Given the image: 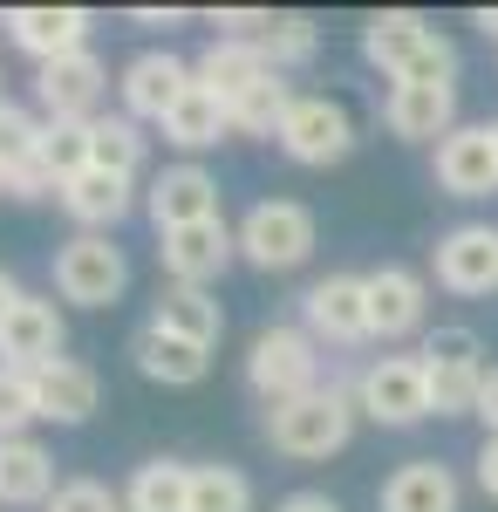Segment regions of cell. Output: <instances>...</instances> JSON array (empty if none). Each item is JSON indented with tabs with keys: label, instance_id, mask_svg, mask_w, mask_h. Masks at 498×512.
Segmentation results:
<instances>
[{
	"label": "cell",
	"instance_id": "obj_1",
	"mask_svg": "<svg viewBox=\"0 0 498 512\" xmlns=\"http://www.w3.org/2000/svg\"><path fill=\"white\" fill-rule=\"evenodd\" d=\"M362 55H369V69L389 76V89L396 82H451L458 76V48L437 35L423 14H410V7L369 14L362 21Z\"/></svg>",
	"mask_w": 498,
	"mask_h": 512
},
{
	"label": "cell",
	"instance_id": "obj_2",
	"mask_svg": "<svg viewBox=\"0 0 498 512\" xmlns=\"http://www.w3.org/2000/svg\"><path fill=\"white\" fill-rule=\"evenodd\" d=\"M355 390H342V383H321V390L294 396V403H273L267 410V444L280 451V458H301V465H314V458H335L348 437H355Z\"/></svg>",
	"mask_w": 498,
	"mask_h": 512
},
{
	"label": "cell",
	"instance_id": "obj_3",
	"mask_svg": "<svg viewBox=\"0 0 498 512\" xmlns=\"http://www.w3.org/2000/svg\"><path fill=\"white\" fill-rule=\"evenodd\" d=\"M246 383H253V396H267V410L321 390V342L307 328H287V321L260 328L246 349Z\"/></svg>",
	"mask_w": 498,
	"mask_h": 512
},
{
	"label": "cell",
	"instance_id": "obj_4",
	"mask_svg": "<svg viewBox=\"0 0 498 512\" xmlns=\"http://www.w3.org/2000/svg\"><path fill=\"white\" fill-rule=\"evenodd\" d=\"M423 376H430V417H478V390L492 376L478 328H437L423 342Z\"/></svg>",
	"mask_w": 498,
	"mask_h": 512
},
{
	"label": "cell",
	"instance_id": "obj_5",
	"mask_svg": "<svg viewBox=\"0 0 498 512\" xmlns=\"http://www.w3.org/2000/svg\"><path fill=\"white\" fill-rule=\"evenodd\" d=\"M314 253V212L294 198H260L246 219H239V260L260 267V274H287Z\"/></svg>",
	"mask_w": 498,
	"mask_h": 512
},
{
	"label": "cell",
	"instance_id": "obj_6",
	"mask_svg": "<svg viewBox=\"0 0 498 512\" xmlns=\"http://www.w3.org/2000/svg\"><path fill=\"white\" fill-rule=\"evenodd\" d=\"M355 410L376 417L389 431H410L430 417V376H423V355H376L355 383Z\"/></svg>",
	"mask_w": 498,
	"mask_h": 512
},
{
	"label": "cell",
	"instance_id": "obj_7",
	"mask_svg": "<svg viewBox=\"0 0 498 512\" xmlns=\"http://www.w3.org/2000/svg\"><path fill=\"white\" fill-rule=\"evenodd\" d=\"M301 328L314 342H335V349H355V342H376L369 335V274H328L301 294Z\"/></svg>",
	"mask_w": 498,
	"mask_h": 512
},
{
	"label": "cell",
	"instance_id": "obj_8",
	"mask_svg": "<svg viewBox=\"0 0 498 512\" xmlns=\"http://www.w3.org/2000/svg\"><path fill=\"white\" fill-rule=\"evenodd\" d=\"M55 287H62V301L110 308L116 294L130 287V260H123V246H110L103 233H76L55 253Z\"/></svg>",
	"mask_w": 498,
	"mask_h": 512
},
{
	"label": "cell",
	"instance_id": "obj_9",
	"mask_svg": "<svg viewBox=\"0 0 498 512\" xmlns=\"http://www.w3.org/2000/svg\"><path fill=\"white\" fill-rule=\"evenodd\" d=\"M280 151L294 164H342L355 151V117H348L342 103H328V96H294V110L280 123Z\"/></svg>",
	"mask_w": 498,
	"mask_h": 512
},
{
	"label": "cell",
	"instance_id": "obj_10",
	"mask_svg": "<svg viewBox=\"0 0 498 512\" xmlns=\"http://www.w3.org/2000/svg\"><path fill=\"white\" fill-rule=\"evenodd\" d=\"M157 260H164V280H178V287H212L239 260V233L226 219H205V226H185V233H157Z\"/></svg>",
	"mask_w": 498,
	"mask_h": 512
},
{
	"label": "cell",
	"instance_id": "obj_11",
	"mask_svg": "<svg viewBox=\"0 0 498 512\" xmlns=\"http://www.w3.org/2000/svg\"><path fill=\"white\" fill-rule=\"evenodd\" d=\"M103 89H110V69H103L96 48H76V55L48 62L35 76V96L48 110V123H96V96Z\"/></svg>",
	"mask_w": 498,
	"mask_h": 512
},
{
	"label": "cell",
	"instance_id": "obj_12",
	"mask_svg": "<svg viewBox=\"0 0 498 512\" xmlns=\"http://www.w3.org/2000/svg\"><path fill=\"white\" fill-rule=\"evenodd\" d=\"M0 28H7V41H14L21 55H35L41 69H48V62H62V55L89 48L96 14H89V7H7Z\"/></svg>",
	"mask_w": 498,
	"mask_h": 512
},
{
	"label": "cell",
	"instance_id": "obj_13",
	"mask_svg": "<svg viewBox=\"0 0 498 512\" xmlns=\"http://www.w3.org/2000/svg\"><path fill=\"white\" fill-rule=\"evenodd\" d=\"M437 287H451L464 301L498 294V226L471 219V226H451L437 239Z\"/></svg>",
	"mask_w": 498,
	"mask_h": 512
},
{
	"label": "cell",
	"instance_id": "obj_14",
	"mask_svg": "<svg viewBox=\"0 0 498 512\" xmlns=\"http://www.w3.org/2000/svg\"><path fill=\"white\" fill-rule=\"evenodd\" d=\"M192 76H198V69H192V62H178L171 48H144V55H130V62H123V82H116V89H123V117H130V123H137V117L164 123V117H171V103L192 89Z\"/></svg>",
	"mask_w": 498,
	"mask_h": 512
},
{
	"label": "cell",
	"instance_id": "obj_15",
	"mask_svg": "<svg viewBox=\"0 0 498 512\" xmlns=\"http://www.w3.org/2000/svg\"><path fill=\"white\" fill-rule=\"evenodd\" d=\"M383 123L403 144H444L458 130V89L451 82H396L383 103Z\"/></svg>",
	"mask_w": 498,
	"mask_h": 512
},
{
	"label": "cell",
	"instance_id": "obj_16",
	"mask_svg": "<svg viewBox=\"0 0 498 512\" xmlns=\"http://www.w3.org/2000/svg\"><path fill=\"white\" fill-rule=\"evenodd\" d=\"M437 185L451 198H492L498 192V144L492 123H458L437 144Z\"/></svg>",
	"mask_w": 498,
	"mask_h": 512
},
{
	"label": "cell",
	"instance_id": "obj_17",
	"mask_svg": "<svg viewBox=\"0 0 498 512\" xmlns=\"http://www.w3.org/2000/svg\"><path fill=\"white\" fill-rule=\"evenodd\" d=\"M219 219V178L205 164H171L151 178V226L157 233H185V226H205Z\"/></svg>",
	"mask_w": 498,
	"mask_h": 512
},
{
	"label": "cell",
	"instance_id": "obj_18",
	"mask_svg": "<svg viewBox=\"0 0 498 512\" xmlns=\"http://www.w3.org/2000/svg\"><path fill=\"white\" fill-rule=\"evenodd\" d=\"M0 362L7 369H48V362H62V315H55V301H41V294H21L7 321H0Z\"/></svg>",
	"mask_w": 498,
	"mask_h": 512
},
{
	"label": "cell",
	"instance_id": "obj_19",
	"mask_svg": "<svg viewBox=\"0 0 498 512\" xmlns=\"http://www.w3.org/2000/svg\"><path fill=\"white\" fill-rule=\"evenodd\" d=\"M423 308H430L423 274H410V267H376V274H369V335H376V342L417 335Z\"/></svg>",
	"mask_w": 498,
	"mask_h": 512
},
{
	"label": "cell",
	"instance_id": "obj_20",
	"mask_svg": "<svg viewBox=\"0 0 498 512\" xmlns=\"http://www.w3.org/2000/svg\"><path fill=\"white\" fill-rule=\"evenodd\" d=\"M96 403H103V383H96L89 362H69V355H62V362L35 369V410L48 424H89Z\"/></svg>",
	"mask_w": 498,
	"mask_h": 512
},
{
	"label": "cell",
	"instance_id": "obj_21",
	"mask_svg": "<svg viewBox=\"0 0 498 512\" xmlns=\"http://www.w3.org/2000/svg\"><path fill=\"white\" fill-rule=\"evenodd\" d=\"M376 506L383 512H458V478H451V465H437V458H410V465H396L383 478Z\"/></svg>",
	"mask_w": 498,
	"mask_h": 512
},
{
	"label": "cell",
	"instance_id": "obj_22",
	"mask_svg": "<svg viewBox=\"0 0 498 512\" xmlns=\"http://www.w3.org/2000/svg\"><path fill=\"white\" fill-rule=\"evenodd\" d=\"M130 355H137V369H144L151 383H164V390H192V383H205V369H212V349H198V342L157 328V321L130 342Z\"/></svg>",
	"mask_w": 498,
	"mask_h": 512
},
{
	"label": "cell",
	"instance_id": "obj_23",
	"mask_svg": "<svg viewBox=\"0 0 498 512\" xmlns=\"http://www.w3.org/2000/svg\"><path fill=\"white\" fill-rule=\"evenodd\" d=\"M267 76H280V69L260 55V41H226V35H219L205 55H198V82H205V89H212L226 110L246 96V89H260Z\"/></svg>",
	"mask_w": 498,
	"mask_h": 512
},
{
	"label": "cell",
	"instance_id": "obj_24",
	"mask_svg": "<svg viewBox=\"0 0 498 512\" xmlns=\"http://www.w3.org/2000/svg\"><path fill=\"white\" fill-rule=\"evenodd\" d=\"M62 485H55V458L41 451L35 437H7L0 444V512L7 506H48Z\"/></svg>",
	"mask_w": 498,
	"mask_h": 512
},
{
	"label": "cell",
	"instance_id": "obj_25",
	"mask_svg": "<svg viewBox=\"0 0 498 512\" xmlns=\"http://www.w3.org/2000/svg\"><path fill=\"white\" fill-rule=\"evenodd\" d=\"M157 130H164V144H178V151H212L219 137H232V117H226V103L192 76V89L171 103V117L157 123Z\"/></svg>",
	"mask_w": 498,
	"mask_h": 512
},
{
	"label": "cell",
	"instance_id": "obj_26",
	"mask_svg": "<svg viewBox=\"0 0 498 512\" xmlns=\"http://www.w3.org/2000/svg\"><path fill=\"white\" fill-rule=\"evenodd\" d=\"M157 328H171V335H185L198 349H212L219 335H226V315H219V301L205 294V287H178V280H164L157 287Z\"/></svg>",
	"mask_w": 498,
	"mask_h": 512
},
{
	"label": "cell",
	"instance_id": "obj_27",
	"mask_svg": "<svg viewBox=\"0 0 498 512\" xmlns=\"http://www.w3.org/2000/svg\"><path fill=\"white\" fill-rule=\"evenodd\" d=\"M62 212L76 219L82 233H103L130 212V178H110V171H82L62 185Z\"/></svg>",
	"mask_w": 498,
	"mask_h": 512
},
{
	"label": "cell",
	"instance_id": "obj_28",
	"mask_svg": "<svg viewBox=\"0 0 498 512\" xmlns=\"http://www.w3.org/2000/svg\"><path fill=\"white\" fill-rule=\"evenodd\" d=\"M123 512H192V465L178 458H151L123 485Z\"/></svg>",
	"mask_w": 498,
	"mask_h": 512
},
{
	"label": "cell",
	"instance_id": "obj_29",
	"mask_svg": "<svg viewBox=\"0 0 498 512\" xmlns=\"http://www.w3.org/2000/svg\"><path fill=\"white\" fill-rule=\"evenodd\" d=\"M89 171H110V178H137L144 171V137L130 117H96L89 123Z\"/></svg>",
	"mask_w": 498,
	"mask_h": 512
},
{
	"label": "cell",
	"instance_id": "obj_30",
	"mask_svg": "<svg viewBox=\"0 0 498 512\" xmlns=\"http://www.w3.org/2000/svg\"><path fill=\"white\" fill-rule=\"evenodd\" d=\"M287 110H294V89H287L280 76H267L260 89H246L226 117H232V137H280Z\"/></svg>",
	"mask_w": 498,
	"mask_h": 512
},
{
	"label": "cell",
	"instance_id": "obj_31",
	"mask_svg": "<svg viewBox=\"0 0 498 512\" xmlns=\"http://www.w3.org/2000/svg\"><path fill=\"white\" fill-rule=\"evenodd\" d=\"M314 48H321L314 14H273L267 35H260V55H267L273 69H301V62H314Z\"/></svg>",
	"mask_w": 498,
	"mask_h": 512
},
{
	"label": "cell",
	"instance_id": "obj_32",
	"mask_svg": "<svg viewBox=\"0 0 498 512\" xmlns=\"http://www.w3.org/2000/svg\"><path fill=\"white\" fill-rule=\"evenodd\" d=\"M192 512H253V478L232 465H192Z\"/></svg>",
	"mask_w": 498,
	"mask_h": 512
},
{
	"label": "cell",
	"instance_id": "obj_33",
	"mask_svg": "<svg viewBox=\"0 0 498 512\" xmlns=\"http://www.w3.org/2000/svg\"><path fill=\"white\" fill-rule=\"evenodd\" d=\"M41 164L69 185L89 171V123H41Z\"/></svg>",
	"mask_w": 498,
	"mask_h": 512
},
{
	"label": "cell",
	"instance_id": "obj_34",
	"mask_svg": "<svg viewBox=\"0 0 498 512\" xmlns=\"http://www.w3.org/2000/svg\"><path fill=\"white\" fill-rule=\"evenodd\" d=\"M35 417H41V410H35V376L0 362V444H7V437H28Z\"/></svg>",
	"mask_w": 498,
	"mask_h": 512
},
{
	"label": "cell",
	"instance_id": "obj_35",
	"mask_svg": "<svg viewBox=\"0 0 498 512\" xmlns=\"http://www.w3.org/2000/svg\"><path fill=\"white\" fill-rule=\"evenodd\" d=\"M41 151V123L21 110V103H0V171Z\"/></svg>",
	"mask_w": 498,
	"mask_h": 512
},
{
	"label": "cell",
	"instance_id": "obj_36",
	"mask_svg": "<svg viewBox=\"0 0 498 512\" xmlns=\"http://www.w3.org/2000/svg\"><path fill=\"white\" fill-rule=\"evenodd\" d=\"M0 192H14V198H62V178L41 164V151L35 158H21V164H7L0 171Z\"/></svg>",
	"mask_w": 498,
	"mask_h": 512
},
{
	"label": "cell",
	"instance_id": "obj_37",
	"mask_svg": "<svg viewBox=\"0 0 498 512\" xmlns=\"http://www.w3.org/2000/svg\"><path fill=\"white\" fill-rule=\"evenodd\" d=\"M48 512H123V499H116L110 485H96V478H69V485L48 499Z\"/></svg>",
	"mask_w": 498,
	"mask_h": 512
},
{
	"label": "cell",
	"instance_id": "obj_38",
	"mask_svg": "<svg viewBox=\"0 0 498 512\" xmlns=\"http://www.w3.org/2000/svg\"><path fill=\"white\" fill-rule=\"evenodd\" d=\"M478 492L498 506V437H485V444H478Z\"/></svg>",
	"mask_w": 498,
	"mask_h": 512
},
{
	"label": "cell",
	"instance_id": "obj_39",
	"mask_svg": "<svg viewBox=\"0 0 498 512\" xmlns=\"http://www.w3.org/2000/svg\"><path fill=\"white\" fill-rule=\"evenodd\" d=\"M478 424H485V437H498V362L485 376V390H478Z\"/></svg>",
	"mask_w": 498,
	"mask_h": 512
},
{
	"label": "cell",
	"instance_id": "obj_40",
	"mask_svg": "<svg viewBox=\"0 0 498 512\" xmlns=\"http://www.w3.org/2000/svg\"><path fill=\"white\" fill-rule=\"evenodd\" d=\"M273 512H342V499H328V492H294V499H280Z\"/></svg>",
	"mask_w": 498,
	"mask_h": 512
},
{
	"label": "cell",
	"instance_id": "obj_41",
	"mask_svg": "<svg viewBox=\"0 0 498 512\" xmlns=\"http://www.w3.org/2000/svg\"><path fill=\"white\" fill-rule=\"evenodd\" d=\"M14 301H21V280L0 267V321H7V308H14Z\"/></svg>",
	"mask_w": 498,
	"mask_h": 512
},
{
	"label": "cell",
	"instance_id": "obj_42",
	"mask_svg": "<svg viewBox=\"0 0 498 512\" xmlns=\"http://www.w3.org/2000/svg\"><path fill=\"white\" fill-rule=\"evenodd\" d=\"M137 21H144V28H171V21H178V7H164V14H157V7H137Z\"/></svg>",
	"mask_w": 498,
	"mask_h": 512
},
{
	"label": "cell",
	"instance_id": "obj_43",
	"mask_svg": "<svg viewBox=\"0 0 498 512\" xmlns=\"http://www.w3.org/2000/svg\"><path fill=\"white\" fill-rule=\"evenodd\" d=\"M471 28H485V41H498V7H478V14H471Z\"/></svg>",
	"mask_w": 498,
	"mask_h": 512
},
{
	"label": "cell",
	"instance_id": "obj_44",
	"mask_svg": "<svg viewBox=\"0 0 498 512\" xmlns=\"http://www.w3.org/2000/svg\"><path fill=\"white\" fill-rule=\"evenodd\" d=\"M492 144H498V117H492Z\"/></svg>",
	"mask_w": 498,
	"mask_h": 512
},
{
	"label": "cell",
	"instance_id": "obj_45",
	"mask_svg": "<svg viewBox=\"0 0 498 512\" xmlns=\"http://www.w3.org/2000/svg\"><path fill=\"white\" fill-rule=\"evenodd\" d=\"M0 103H7V96H0Z\"/></svg>",
	"mask_w": 498,
	"mask_h": 512
}]
</instances>
